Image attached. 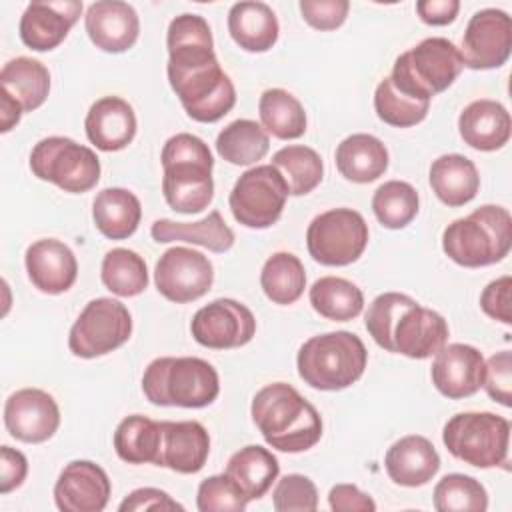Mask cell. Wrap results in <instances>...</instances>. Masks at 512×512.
Listing matches in <instances>:
<instances>
[{"mask_svg": "<svg viewBox=\"0 0 512 512\" xmlns=\"http://www.w3.org/2000/svg\"><path fill=\"white\" fill-rule=\"evenodd\" d=\"M464 66L490 70L506 64L512 52V20L500 8L478 10L466 24L458 48Z\"/></svg>", "mask_w": 512, "mask_h": 512, "instance_id": "15", "label": "cell"}, {"mask_svg": "<svg viewBox=\"0 0 512 512\" xmlns=\"http://www.w3.org/2000/svg\"><path fill=\"white\" fill-rule=\"evenodd\" d=\"M252 422L268 446L280 452H306L322 438V418L294 386L272 382L250 404Z\"/></svg>", "mask_w": 512, "mask_h": 512, "instance_id": "2", "label": "cell"}, {"mask_svg": "<svg viewBox=\"0 0 512 512\" xmlns=\"http://www.w3.org/2000/svg\"><path fill=\"white\" fill-rule=\"evenodd\" d=\"M462 68L464 62L456 44L448 38L432 36L394 60L390 80L408 96L432 100V96L454 84Z\"/></svg>", "mask_w": 512, "mask_h": 512, "instance_id": "7", "label": "cell"}, {"mask_svg": "<svg viewBox=\"0 0 512 512\" xmlns=\"http://www.w3.org/2000/svg\"><path fill=\"white\" fill-rule=\"evenodd\" d=\"M434 508L438 512H484L488 508L486 488L468 474H446L434 486Z\"/></svg>", "mask_w": 512, "mask_h": 512, "instance_id": "43", "label": "cell"}, {"mask_svg": "<svg viewBox=\"0 0 512 512\" xmlns=\"http://www.w3.org/2000/svg\"><path fill=\"white\" fill-rule=\"evenodd\" d=\"M142 392L156 406L204 408L220 392L216 368L196 356H162L152 360L142 374Z\"/></svg>", "mask_w": 512, "mask_h": 512, "instance_id": "6", "label": "cell"}, {"mask_svg": "<svg viewBox=\"0 0 512 512\" xmlns=\"http://www.w3.org/2000/svg\"><path fill=\"white\" fill-rule=\"evenodd\" d=\"M120 512H146V510H158V512H174L184 510L182 504L170 498L168 492L160 488H136L132 490L118 506Z\"/></svg>", "mask_w": 512, "mask_h": 512, "instance_id": "50", "label": "cell"}, {"mask_svg": "<svg viewBox=\"0 0 512 512\" xmlns=\"http://www.w3.org/2000/svg\"><path fill=\"white\" fill-rule=\"evenodd\" d=\"M28 474L26 456L10 446L0 448V494H8L22 486Z\"/></svg>", "mask_w": 512, "mask_h": 512, "instance_id": "52", "label": "cell"}, {"mask_svg": "<svg viewBox=\"0 0 512 512\" xmlns=\"http://www.w3.org/2000/svg\"><path fill=\"white\" fill-rule=\"evenodd\" d=\"M410 302H414V298H410L408 294L384 292V294H378L368 304V310L364 314L366 330L372 336V340L380 348H384L386 352H392V330H394V324H396L400 312Z\"/></svg>", "mask_w": 512, "mask_h": 512, "instance_id": "44", "label": "cell"}, {"mask_svg": "<svg viewBox=\"0 0 512 512\" xmlns=\"http://www.w3.org/2000/svg\"><path fill=\"white\" fill-rule=\"evenodd\" d=\"M84 28L96 48L102 52L120 54L136 44L140 34V18L128 2L100 0L88 6Z\"/></svg>", "mask_w": 512, "mask_h": 512, "instance_id": "21", "label": "cell"}, {"mask_svg": "<svg viewBox=\"0 0 512 512\" xmlns=\"http://www.w3.org/2000/svg\"><path fill=\"white\" fill-rule=\"evenodd\" d=\"M428 180L436 198L450 208L468 204L480 188L476 164L462 154L438 156L430 166Z\"/></svg>", "mask_w": 512, "mask_h": 512, "instance_id": "30", "label": "cell"}, {"mask_svg": "<svg viewBox=\"0 0 512 512\" xmlns=\"http://www.w3.org/2000/svg\"><path fill=\"white\" fill-rule=\"evenodd\" d=\"M458 132L464 144L480 152L500 150L510 140L512 120L508 110L490 98L470 102L458 116Z\"/></svg>", "mask_w": 512, "mask_h": 512, "instance_id": "26", "label": "cell"}, {"mask_svg": "<svg viewBox=\"0 0 512 512\" xmlns=\"http://www.w3.org/2000/svg\"><path fill=\"white\" fill-rule=\"evenodd\" d=\"M278 458L258 444H248L234 452L226 464V476L248 500H260L278 478Z\"/></svg>", "mask_w": 512, "mask_h": 512, "instance_id": "31", "label": "cell"}, {"mask_svg": "<svg viewBox=\"0 0 512 512\" xmlns=\"http://www.w3.org/2000/svg\"><path fill=\"white\" fill-rule=\"evenodd\" d=\"M442 442L470 466L496 468L508 462L510 422L494 412H460L444 424Z\"/></svg>", "mask_w": 512, "mask_h": 512, "instance_id": "8", "label": "cell"}, {"mask_svg": "<svg viewBox=\"0 0 512 512\" xmlns=\"http://www.w3.org/2000/svg\"><path fill=\"white\" fill-rule=\"evenodd\" d=\"M110 492L112 484L104 468L90 460H72L54 484V502L62 512H102Z\"/></svg>", "mask_w": 512, "mask_h": 512, "instance_id": "18", "label": "cell"}, {"mask_svg": "<svg viewBox=\"0 0 512 512\" xmlns=\"http://www.w3.org/2000/svg\"><path fill=\"white\" fill-rule=\"evenodd\" d=\"M154 282L166 300L176 304L194 302L212 288L214 266L198 250L172 246L156 262Z\"/></svg>", "mask_w": 512, "mask_h": 512, "instance_id": "13", "label": "cell"}, {"mask_svg": "<svg viewBox=\"0 0 512 512\" xmlns=\"http://www.w3.org/2000/svg\"><path fill=\"white\" fill-rule=\"evenodd\" d=\"M190 332L204 348H240L254 338L256 318L242 302L232 298H216L196 310L190 322Z\"/></svg>", "mask_w": 512, "mask_h": 512, "instance_id": "14", "label": "cell"}, {"mask_svg": "<svg viewBox=\"0 0 512 512\" xmlns=\"http://www.w3.org/2000/svg\"><path fill=\"white\" fill-rule=\"evenodd\" d=\"M30 170L64 192L82 194L98 184L102 168L92 148L66 136H48L32 148Z\"/></svg>", "mask_w": 512, "mask_h": 512, "instance_id": "9", "label": "cell"}, {"mask_svg": "<svg viewBox=\"0 0 512 512\" xmlns=\"http://www.w3.org/2000/svg\"><path fill=\"white\" fill-rule=\"evenodd\" d=\"M150 234L158 244L188 242L204 246L218 254L228 252L234 246V232L224 222L220 210H212L208 216L196 222H174L168 218H160L152 224Z\"/></svg>", "mask_w": 512, "mask_h": 512, "instance_id": "28", "label": "cell"}, {"mask_svg": "<svg viewBox=\"0 0 512 512\" xmlns=\"http://www.w3.org/2000/svg\"><path fill=\"white\" fill-rule=\"evenodd\" d=\"M132 334V316L128 308L114 298L90 300L68 334V348L78 358L104 356L128 342Z\"/></svg>", "mask_w": 512, "mask_h": 512, "instance_id": "12", "label": "cell"}, {"mask_svg": "<svg viewBox=\"0 0 512 512\" xmlns=\"http://www.w3.org/2000/svg\"><path fill=\"white\" fill-rule=\"evenodd\" d=\"M112 442L120 460L128 464L158 466L162 448V424L142 414L126 416L116 426Z\"/></svg>", "mask_w": 512, "mask_h": 512, "instance_id": "34", "label": "cell"}, {"mask_svg": "<svg viewBox=\"0 0 512 512\" xmlns=\"http://www.w3.org/2000/svg\"><path fill=\"white\" fill-rule=\"evenodd\" d=\"M368 224L352 208H332L312 218L306 230L310 256L322 266H348L368 246Z\"/></svg>", "mask_w": 512, "mask_h": 512, "instance_id": "10", "label": "cell"}, {"mask_svg": "<svg viewBox=\"0 0 512 512\" xmlns=\"http://www.w3.org/2000/svg\"><path fill=\"white\" fill-rule=\"evenodd\" d=\"M4 426L8 434L26 444L50 440L60 426V408L52 394L40 388H22L4 404Z\"/></svg>", "mask_w": 512, "mask_h": 512, "instance_id": "16", "label": "cell"}, {"mask_svg": "<svg viewBox=\"0 0 512 512\" xmlns=\"http://www.w3.org/2000/svg\"><path fill=\"white\" fill-rule=\"evenodd\" d=\"M384 468L394 484L416 488L428 484L436 476L440 470V456L428 438L408 434L388 448Z\"/></svg>", "mask_w": 512, "mask_h": 512, "instance_id": "25", "label": "cell"}, {"mask_svg": "<svg viewBox=\"0 0 512 512\" xmlns=\"http://www.w3.org/2000/svg\"><path fill=\"white\" fill-rule=\"evenodd\" d=\"M0 90L10 94L24 112H32L48 98L50 72L40 60L28 56L12 58L2 66Z\"/></svg>", "mask_w": 512, "mask_h": 512, "instance_id": "33", "label": "cell"}, {"mask_svg": "<svg viewBox=\"0 0 512 512\" xmlns=\"http://www.w3.org/2000/svg\"><path fill=\"white\" fill-rule=\"evenodd\" d=\"M270 138L262 124L238 118L226 124L216 136V152L234 166H250L268 154Z\"/></svg>", "mask_w": 512, "mask_h": 512, "instance_id": "35", "label": "cell"}, {"mask_svg": "<svg viewBox=\"0 0 512 512\" xmlns=\"http://www.w3.org/2000/svg\"><path fill=\"white\" fill-rule=\"evenodd\" d=\"M510 288L512 278L500 276L492 280L480 294V308L486 316L492 320H498L502 324H512V308H510Z\"/></svg>", "mask_w": 512, "mask_h": 512, "instance_id": "49", "label": "cell"}, {"mask_svg": "<svg viewBox=\"0 0 512 512\" xmlns=\"http://www.w3.org/2000/svg\"><path fill=\"white\" fill-rule=\"evenodd\" d=\"M284 178L292 196L310 194L324 176V162L320 154L302 144H290L274 152L270 162Z\"/></svg>", "mask_w": 512, "mask_h": 512, "instance_id": "39", "label": "cell"}, {"mask_svg": "<svg viewBox=\"0 0 512 512\" xmlns=\"http://www.w3.org/2000/svg\"><path fill=\"white\" fill-rule=\"evenodd\" d=\"M276 512H314L318 508L316 484L304 474H286L272 492Z\"/></svg>", "mask_w": 512, "mask_h": 512, "instance_id": "46", "label": "cell"}, {"mask_svg": "<svg viewBox=\"0 0 512 512\" xmlns=\"http://www.w3.org/2000/svg\"><path fill=\"white\" fill-rule=\"evenodd\" d=\"M288 194L282 174L272 164H260L240 174L228 196V206L236 222L262 230L278 222Z\"/></svg>", "mask_w": 512, "mask_h": 512, "instance_id": "11", "label": "cell"}, {"mask_svg": "<svg viewBox=\"0 0 512 512\" xmlns=\"http://www.w3.org/2000/svg\"><path fill=\"white\" fill-rule=\"evenodd\" d=\"M88 140L102 152H118L136 136L134 108L120 96L98 98L84 120Z\"/></svg>", "mask_w": 512, "mask_h": 512, "instance_id": "24", "label": "cell"}, {"mask_svg": "<svg viewBox=\"0 0 512 512\" xmlns=\"http://www.w3.org/2000/svg\"><path fill=\"white\" fill-rule=\"evenodd\" d=\"M368 350L348 330L308 338L296 356L298 376L312 388L336 392L358 382L366 370Z\"/></svg>", "mask_w": 512, "mask_h": 512, "instance_id": "5", "label": "cell"}, {"mask_svg": "<svg viewBox=\"0 0 512 512\" xmlns=\"http://www.w3.org/2000/svg\"><path fill=\"white\" fill-rule=\"evenodd\" d=\"M162 194L180 214H198L214 198V158L208 144L188 132L170 136L162 148Z\"/></svg>", "mask_w": 512, "mask_h": 512, "instance_id": "3", "label": "cell"}, {"mask_svg": "<svg viewBox=\"0 0 512 512\" xmlns=\"http://www.w3.org/2000/svg\"><path fill=\"white\" fill-rule=\"evenodd\" d=\"M260 286L274 304H294L306 288L304 264L292 252H274L262 266Z\"/></svg>", "mask_w": 512, "mask_h": 512, "instance_id": "38", "label": "cell"}, {"mask_svg": "<svg viewBox=\"0 0 512 512\" xmlns=\"http://www.w3.org/2000/svg\"><path fill=\"white\" fill-rule=\"evenodd\" d=\"M512 246V216L506 208L484 204L442 232L444 254L464 266L480 268L504 260Z\"/></svg>", "mask_w": 512, "mask_h": 512, "instance_id": "4", "label": "cell"}, {"mask_svg": "<svg viewBox=\"0 0 512 512\" xmlns=\"http://www.w3.org/2000/svg\"><path fill=\"white\" fill-rule=\"evenodd\" d=\"M460 2L458 0H418L416 14L424 24L430 26H446L452 24L458 16Z\"/></svg>", "mask_w": 512, "mask_h": 512, "instance_id": "53", "label": "cell"}, {"mask_svg": "<svg viewBox=\"0 0 512 512\" xmlns=\"http://www.w3.org/2000/svg\"><path fill=\"white\" fill-rule=\"evenodd\" d=\"M338 172L356 184H368L378 180L388 168V150L384 142L372 134L346 136L334 154Z\"/></svg>", "mask_w": 512, "mask_h": 512, "instance_id": "29", "label": "cell"}, {"mask_svg": "<svg viewBox=\"0 0 512 512\" xmlns=\"http://www.w3.org/2000/svg\"><path fill=\"white\" fill-rule=\"evenodd\" d=\"M420 198L412 184L404 180H388L376 188L372 196V212L376 220L390 230L408 226L418 214Z\"/></svg>", "mask_w": 512, "mask_h": 512, "instance_id": "41", "label": "cell"}, {"mask_svg": "<svg viewBox=\"0 0 512 512\" xmlns=\"http://www.w3.org/2000/svg\"><path fill=\"white\" fill-rule=\"evenodd\" d=\"M228 32L246 52L270 50L280 34L278 18L266 2H236L228 10Z\"/></svg>", "mask_w": 512, "mask_h": 512, "instance_id": "27", "label": "cell"}, {"mask_svg": "<svg viewBox=\"0 0 512 512\" xmlns=\"http://www.w3.org/2000/svg\"><path fill=\"white\" fill-rule=\"evenodd\" d=\"M302 18L316 30H336L344 24L350 2L348 0H300Z\"/></svg>", "mask_w": 512, "mask_h": 512, "instance_id": "48", "label": "cell"}, {"mask_svg": "<svg viewBox=\"0 0 512 512\" xmlns=\"http://www.w3.org/2000/svg\"><path fill=\"white\" fill-rule=\"evenodd\" d=\"M22 114H24L22 106H20L10 94H6L4 90H0V122H2V128H0V130H2V132L12 130V128L20 122Z\"/></svg>", "mask_w": 512, "mask_h": 512, "instance_id": "54", "label": "cell"}, {"mask_svg": "<svg viewBox=\"0 0 512 512\" xmlns=\"http://www.w3.org/2000/svg\"><path fill=\"white\" fill-rule=\"evenodd\" d=\"M448 322L436 310L410 302L398 316L392 330V352L424 360L434 356L448 342Z\"/></svg>", "mask_w": 512, "mask_h": 512, "instance_id": "19", "label": "cell"}, {"mask_svg": "<svg viewBox=\"0 0 512 512\" xmlns=\"http://www.w3.org/2000/svg\"><path fill=\"white\" fill-rule=\"evenodd\" d=\"M488 396L510 408L512 406V358L510 350H500L492 354L486 362L484 370V384Z\"/></svg>", "mask_w": 512, "mask_h": 512, "instance_id": "47", "label": "cell"}, {"mask_svg": "<svg viewBox=\"0 0 512 512\" xmlns=\"http://www.w3.org/2000/svg\"><path fill=\"white\" fill-rule=\"evenodd\" d=\"M162 424V448L158 466L170 468L178 474H196L204 468L210 454L208 430L196 420Z\"/></svg>", "mask_w": 512, "mask_h": 512, "instance_id": "23", "label": "cell"}, {"mask_svg": "<svg viewBox=\"0 0 512 512\" xmlns=\"http://www.w3.org/2000/svg\"><path fill=\"white\" fill-rule=\"evenodd\" d=\"M94 226L110 240L132 236L142 218V206L134 192L126 188H104L92 202Z\"/></svg>", "mask_w": 512, "mask_h": 512, "instance_id": "32", "label": "cell"}, {"mask_svg": "<svg viewBox=\"0 0 512 512\" xmlns=\"http://www.w3.org/2000/svg\"><path fill=\"white\" fill-rule=\"evenodd\" d=\"M24 264L30 282L44 294H62L78 276L74 252L56 238H42L26 248Z\"/></svg>", "mask_w": 512, "mask_h": 512, "instance_id": "22", "label": "cell"}, {"mask_svg": "<svg viewBox=\"0 0 512 512\" xmlns=\"http://www.w3.org/2000/svg\"><path fill=\"white\" fill-rule=\"evenodd\" d=\"M82 14L78 0L30 2L20 18V40L36 52L54 50L64 42Z\"/></svg>", "mask_w": 512, "mask_h": 512, "instance_id": "20", "label": "cell"}, {"mask_svg": "<svg viewBox=\"0 0 512 512\" xmlns=\"http://www.w3.org/2000/svg\"><path fill=\"white\" fill-rule=\"evenodd\" d=\"M168 82L186 114L218 122L236 104V88L220 68L208 22L198 14L176 16L166 32Z\"/></svg>", "mask_w": 512, "mask_h": 512, "instance_id": "1", "label": "cell"}, {"mask_svg": "<svg viewBox=\"0 0 512 512\" xmlns=\"http://www.w3.org/2000/svg\"><path fill=\"white\" fill-rule=\"evenodd\" d=\"M430 108V100L408 96L406 92L398 90L390 76H384L374 92V110L376 116L390 126L396 128H410L420 124Z\"/></svg>", "mask_w": 512, "mask_h": 512, "instance_id": "42", "label": "cell"}, {"mask_svg": "<svg viewBox=\"0 0 512 512\" xmlns=\"http://www.w3.org/2000/svg\"><path fill=\"white\" fill-rule=\"evenodd\" d=\"M100 278L112 294L132 298L146 290L148 268L138 252L128 248H112L102 260Z\"/></svg>", "mask_w": 512, "mask_h": 512, "instance_id": "40", "label": "cell"}, {"mask_svg": "<svg viewBox=\"0 0 512 512\" xmlns=\"http://www.w3.org/2000/svg\"><path fill=\"white\" fill-rule=\"evenodd\" d=\"M486 360L482 352L470 344L454 342L444 344L432 362V384L436 390L450 398L460 400L474 396L484 384Z\"/></svg>", "mask_w": 512, "mask_h": 512, "instance_id": "17", "label": "cell"}, {"mask_svg": "<svg viewBox=\"0 0 512 512\" xmlns=\"http://www.w3.org/2000/svg\"><path fill=\"white\" fill-rule=\"evenodd\" d=\"M248 502L226 474L204 478L196 494V508L200 512H244Z\"/></svg>", "mask_w": 512, "mask_h": 512, "instance_id": "45", "label": "cell"}, {"mask_svg": "<svg viewBox=\"0 0 512 512\" xmlns=\"http://www.w3.org/2000/svg\"><path fill=\"white\" fill-rule=\"evenodd\" d=\"M312 308L334 322H348L356 318L364 308L362 290L340 276H322L310 286Z\"/></svg>", "mask_w": 512, "mask_h": 512, "instance_id": "37", "label": "cell"}, {"mask_svg": "<svg viewBox=\"0 0 512 512\" xmlns=\"http://www.w3.org/2000/svg\"><path fill=\"white\" fill-rule=\"evenodd\" d=\"M328 506L334 512H374L376 502L356 484H336L328 492Z\"/></svg>", "mask_w": 512, "mask_h": 512, "instance_id": "51", "label": "cell"}, {"mask_svg": "<svg viewBox=\"0 0 512 512\" xmlns=\"http://www.w3.org/2000/svg\"><path fill=\"white\" fill-rule=\"evenodd\" d=\"M262 128L280 140H294L306 132V112L300 100L284 88H268L258 102Z\"/></svg>", "mask_w": 512, "mask_h": 512, "instance_id": "36", "label": "cell"}]
</instances>
